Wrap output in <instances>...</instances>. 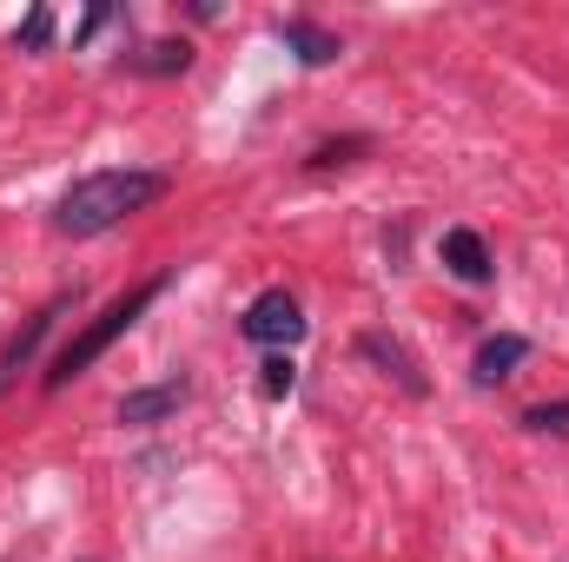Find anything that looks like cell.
Here are the masks:
<instances>
[{"label":"cell","instance_id":"9c48e42d","mask_svg":"<svg viewBox=\"0 0 569 562\" xmlns=\"http://www.w3.org/2000/svg\"><path fill=\"white\" fill-rule=\"evenodd\" d=\"M279 40L305 60V67H331L345 47H338V33H325V27H311V20H279Z\"/></svg>","mask_w":569,"mask_h":562},{"label":"cell","instance_id":"30bf717a","mask_svg":"<svg viewBox=\"0 0 569 562\" xmlns=\"http://www.w3.org/2000/svg\"><path fill=\"white\" fill-rule=\"evenodd\" d=\"M186 67H192L186 40H146L140 53H127V73H146V80H166V73H186Z\"/></svg>","mask_w":569,"mask_h":562},{"label":"cell","instance_id":"8fae6325","mask_svg":"<svg viewBox=\"0 0 569 562\" xmlns=\"http://www.w3.org/2000/svg\"><path fill=\"white\" fill-rule=\"evenodd\" d=\"M523 423H530L537 436H569V398H557V404H530Z\"/></svg>","mask_w":569,"mask_h":562},{"label":"cell","instance_id":"7a4b0ae2","mask_svg":"<svg viewBox=\"0 0 569 562\" xmlns=\"http://www.w3.org/2000/svg\"><path fill=\"white\" fill-rule=\"evenodd\" d=\"M166 284H172V272H152L146 284L120 291V298H113V304H107V311H100V318H93V324H87V331H80V338L60 351V358H53V371H47V391H67L73 378H87V371H93V364H100V358H107V351H113V344L133 331V324H140L146 304H152Z\"/></svg>","mask_w":569,"mask_h":562},{"label":"cell","instance_id":"52a82bcc","mask_svg":"<svg viewBox=\"0 0 569 562\" xmlns=\"http://www.w3.org/2000/svg\"><path fill=\"white\" fill-rule=\"evenodd\" d=\"M179 404H186V378H166V384L127 391V398H120V423H166Z\"/></svg>","mask_w":569,"mask_h":562},{"label":"cell","instance_id":"7c38bea8","mask_svg":"<svg viewBox=\"0 0 569 562\" xmlns=\"http://www.w3.org/2000/svg\"><path fill=\"white\" fill-rule=\"evenodd\" d=\"M259 371H266V398H284V391H291V384H298V364H291V358H284V351H272V358H266V364H259Z\"/></svg>","mask_w":569,"mask_h":562},{"label":"cell","instance_id":"3957f363","mask_svg":"<svg viewBox=\"0 0 569 562\" xmlns=\"http://www.w3.org/2000/svg\"><path fill=\"white\" fill-rule=\"evenodd\" d=\"M239 331H246L252 344H266V351H291V344L305 338V311H298L291 291H259V298L246 304Z\"/></svg>","mask_w":569,"mask_h":562},{"label":"cell","instance_id":"277c9868","mask_svg":"<svg viewBox=\"0 0 569 562\" xmlns=\"http://www.w3.org/2000/svg\"><path fill=\"white\" fill-rule=\"evenodd\" d=\"M67 304H73V291H60V298H47V304H40V311H33V318H27L20 331H13V338L0 344V398H7V391H13V378H20V371L33 364V351L47 344V331L60 324V311H67Z\"/></svg>","mask_w":569,"mask_h":562},{"label":"cell","instance_id":"4fadbf2b","mask_svg":"<svg viewBox=\"0 0 569 562\" xmlns=\"http://www.w3.org/2000/svg\"><path fill=\"white\" fill-rule=\"evenodd\" d=\"M13 40H20V47H47V40H53V13H47V7H33V13L20 20V33H13Z\"/></svg>","mask_w":569,"mask_h":562},{"label":"cell","instance_id":"8992f818","mask_svg":"<svg viewBox=\"0 0 569 562\" xmlns=\"http://www.w3.org/2000/svg\"><path fill=\"white\" fill-rule=\"evenodd\" d=\"M530 358V338H517V331H497V338H483L477 344V364H470V378L490 391V384H503V378H517V364Z\"/></svg>","mask_w":569,"mask_h":562},{"label":"cell","instance_id":"ba28073f","mask_svg":"<svg viewBox=\"0 0 569 562\" xmlns=\"http://www.w3.org/2000/svg\"><path fill=\"white\" fill-rule=\"evenodd\" d=\"M358 351L371 358V364H385V378H398L411 398H425L430 384H425V371H418V358L398 344V338H385V331H371V338H358Z\"/></svg>","mask_w":569,"mask_h":562},{"label":"cell","instance_id":"5b68a950","mask_svg":"<svg viewBox=\"0 0 569 562\" xmlns=\"http://www.w3.org/2000/svg\"><path fill=\"white\" fill-rule=\"evenodd\" d=\"M437 252H443V272H450V279H463V284H490V272H497V265H490L483 232H470V225H450Z\"/></svg>","mask_w":569,"mask_h":562},{"label":"cell","instance_id":"6da1fadb","mask_svg":"<svg viewBox=\"0 0 569 562\" xmlns=\"http://www.w3.org/2000/svg\"><path fill=\"white\" fill-rule=\"evenodd\" d=\"M152 199H166V172H146V165H107V172H87L60 192L53 205V232L60 239H100L113 225H127L133 212H146Z\"/></svg>","mask_w":569,"mask_h":562}]
</instances>
